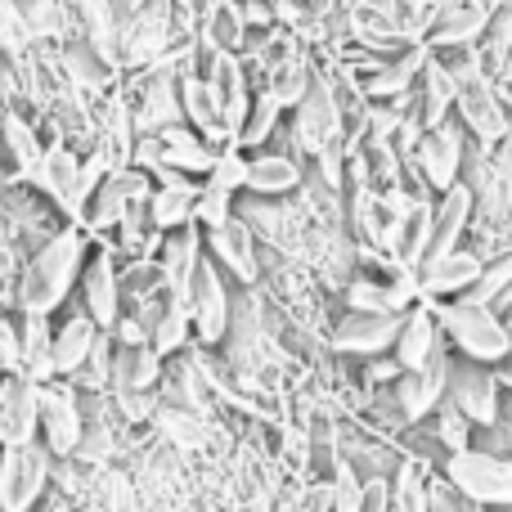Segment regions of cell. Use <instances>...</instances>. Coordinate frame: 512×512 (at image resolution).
<instances>
[{
	"label": "cell",
	"mask_w": 512,
	"mask_h": 512,
	"mask_svg": "<svg viewBox=\"0 0 512 512\" xmlns=\"http://www.w3.org/2000/svg\"><path fill=\"white\" fill-rule=\"evenodd\" d=\"M283 113H288V108H283L279 99L270 95V90H256V95H252V108H248V117H243V126H239V140H234V149H243V153L265 149V144H270L274 135H279Z\"/></svg>",
	"instance_id": "cell-27"
},
{
	"label": "cell",
	"mask_w": 512,
	"mask_h": 512,
	"mask_svg": "<svg viewBox=\"0 0 512 512\" xmlns=\"http://www.w3.org/2000/svg\"><path fill=\"white\" fill-rule=\"evenodd\" d=\"M0 373H23V324H14V319L0 310Z\"/></svg>",
	"instance_id": "cell-34"
},
{
	"label": "cell",
	"mask_w": 512,
	"mask_h": 512,
	"mask_svg": "<svg viewBox=\"0 0 512 512\" xmlns=\"http://www.w3.org/2000/svg\"><path fill=\"white\" fill-rule=\"evenodd\" d=\"M0 144H5V158L14 167V180H32L36 167L45 158V131H41V113H27V108H9L5 122H0Z\"/></svg>",
	"instance_id": "cell-17"
},
{
	"label": "cell",
	"mask_w": 512,
	"mask_h": 512,
	"mask_svg": "<svg viewBox=\"0 0 512 512\" xmlns=\"http://www.w3.org/2000/svg\"><path fill=\"white\" fill-rule=\"evenodd\" d=\"M81 306L95 319L104 333H113V324L122 319V283H117V256L108 248L86 256V270H81Z\"/></svg>",
	"instance_id": "cell-12"
},
{
	"label": "cell",
	"mask_w": 512,
	"mask_h": 512,
	"mask_svg": "<svg viewBox=\"0 0 512 512\" xmlns=\"http://www.w3.org/2000/svg\"><path fill=\"white\" fill-rule=\"evenodd\" d=\"M23 378H54V324L50 315H23Z\"/></svg>",
	"instance_id": "cell-28"
},
{
	"label": "cell",
	"mask_w": 512,
	"mask_h": 512,
	"mask_svg": "<svg viewBox=\"0 0 512 512\" xmlns=\"http://www.w3.org/2000/svg\"><path fill=\"white\" fill-rule=\"evenodd\" d=\"M306 185V162L288 149H256L248 153V180H243V194L256 198H292Z\"/></svg>",
	"instance_id": "cell-14"
},
{
	"label": "cell",
	"mask_w": 512,
	"mask_h": 512,
	"mask_svg": "<svg viewBox=\"0 0 512 512\" xmlns=\"http://www.w3.org/2000/svg\"><path fill=\"white\" fill-rule=\"evenodd\" d=\"M59 59H63V72H68V86L86 99H104L108 90L122 81V68L108 63L104 54H99L90 41H81V36H72V41L59 45Z\"/></svg>",
	"instance_id": "cell-16"
},
{
	"label": "cell",
	"mask_w": 512,
	"mask_h": 512,
	"mask_svg": "<svg viewBox=\"0 0 512 512\" xmlns=\"http://www.w3.org/2000/svg\"><path fill=\"white\" fill-rule=\"evenodd\" d=\"M450 373L454 369H450V360H445V351H436L423 369L400 373V378H396V400H400V409H405L409 423L427 418L436 405H441L445 387H450Z\"/></svg>",
	"instance_id": "cell-19"
},
{
	"label": "cell",
	"mask_w": 512,
	"mask_h": 512,
	"mask_svg": "<svg viewBox=\"0 0 512 512\" xmlns=\"http://www.w3.org/2000/svg\"><path fill=\"white\" fill-rule=\"evenodd\" d=\"M499 382H504V387H512V355H508V369L499 373Z\"/></svg>",
	"instance_id": "cell-39"
},
{
	"label": "cell",
	"mask_w": 512,
	"mask_h": 512,
	"mask_svg": "<svg viewBox=\"0 0 512 512\" xmlns=\"http://www.w3.org/2000/svg\"><path fill=\"white\" fill-rule=\"evenodd\" d=\"M490 27L486 0H432L427 5V50H472Z\"/></svg>",
	"instance_id": "cell-9"
},
{
	"label": "cell",
	"mask_w": 512,
	"mask_h": 512,
	"mask_svg": "<svg viewBox=\"0 0 512 512\" xmlns=\"http://www.w3.org/2000/svg\"><path fill=\"white\" fill-rule=\"evenodd\" d=\"M445 472H450L454 486H459L468 499H477V504H490V508H508L512 504V463L495 459V454L459 450Z\"/></svg>",
	"instance_id": "cell-8"
},
{
	"label": "cell",
	"mask_w": 512,
	"mask_h": 512,
	"mask_svg": "<svg viewBox=\"0 0 512 512\" xmlns=\"http://www.w3.org/2000/svg\"><path fill=\"white\" fill-rule=\"evenodd\" d=\"M86 256H90V234L81 225H63L54 239H45L32 256H23L14 288L23 315H54L68 301V292L81 283Z\"/></svg>",
	"instance_id": "cell-1"
},
{
	"label": "cell",
	"mask_w": 512,
	"mask_h": 512,
	"mask_svg": "<svg viewBox=\"0 0 512 512\" xmlns=\"http://www.w3.org/2000/svg\"><path fill=\"white\" fill-rule=\"evenodd\" d=\"M203 243H207V256H212L230 279H239L243 288H252V283L261 279V243H256V234L248 230L243 216H230L221 230H207Z\"/></svg>",
	"instance_id": "cell-10"
},
{
	"label": "cell",
	"mask_w": 512,
	"mask_h": 512,
	"mask_svg": "<svg viewBox=\"0 0 512 512\" xmlns=\"http://www.w3.org/2000/svg\"><path fill=\"white\" fill-rule=\"evenodd\" d=\"M99 333H104V328L86 315V306L63 310V319L54 324V373H59V378H77V373L86 369L90 351H95Z\"/></svg>",
	"instance_id": "cell-21"
},
{
	"label": "cell",
	"mask_w": 512,
	"mask_h": 512,
	"mask_svg": "<svg viewBox=\"0 0 512 512\" xmlns=\"http://www.w3.org/2000/svg\"><path fill=\"white\" fill-rule=\"evenodd\" d=\"M122 90L131 99V117L140 135H158L167 126L185 122V108H180V77L162 63L140 72H122Z\"/></svg>",
	"instance_id": "cell-4"
},
{
	"label": "cell",
	"mask_w": 512,
	"mask_h": 512,
	"mask_svg": "<svg viewBox=\"0 0 512 512\" xmlns=\"http://www.w3.org/2000/svg\"><path fill=\"white\" fill-rule=\"evenodd\" d=\"M436 324L450 333V342L468 355L472 364H499L512 355V333L499 324V315L490 306H477V301H450L441 306Z\"/></svg>",
	"instance_id": "cell-3"
},
{
	"label": "cell",
	"mask_w": 512,
	"mask_h": 512,
	"mask_svg": "<svg viewBox=\"0 0 512 512\" xmlns=\"http://www.w3.org/2000/svg\"><path fill=\"white\" fill-rule=\"evenodd\" d=\"M463 158H468V144H463L459 122L432 126V131H423L414 144V167H418V176L427 180V189H436V194L463 185Z\"/></svg>",
	"instance_id": "cell-7"
},
{
	"label": "cell",
	"mask_w": 512,
	"mask_h": 512,
	"mask_svg": "<svg viewBox=\"0 0 512 512\" xmlns=\"http://www.w3.org/2000/svg\"><path fill=\"white\" fill-rule=\"evenodd\" d=\"M400 373H405L400 369V360H378L369 369V382H391V378H400Z\"/></svg>",
	"instance_id": "cell-36"
},
{
	"label": "cell",
	"mask_w": 512,
	"mask_h": 512,
	"mask_svg": "<svg viewBox=\"0 0 512 512\" xmlns=\"http://www.w3.org/2000/svg\"><path fill=\"white\" fill-rule=\"evenodd\" d=\"M198 194H203V180L189 176H171V180H153L149 194V216L162 234L198 225Z\"/></svg>",
	"instance_id": "cell-22"
},
{
	"label": "cell",
	"mask_w": 512,
	"mask_h": 512,
	"mask_svg": "<svg viewBox=\"0 0 512 512\" xmlns=\"http://www.w3.org/2000/svg\"><path fill=\"white\" fill-rule=\"evenodd\" d=\"M5 180H14V167H9V158H5V144H0V185Z\"/></svg>",
	"instance_id": "cell-37"
},
{
	"label": "cell",
	"mask_w": 512,
	"mask_h": 512,
	"mask_svg": "<svg viewBox=\"0 0 512 512\" xmlns=\"http://www.w3.org/2000/svg\"><path fill=\"white\" fill-rule=\"evenodd\" d=\"M5 113H9V108H5V104H0V122H5Z\"/></svg>",
	"instance_id": "cell-41"
},
{
	"label": "cell",
	"mask_w": 512,
	"mask_h": 512,
	"mask_svg": "<svg viewBox=\"0 0 512 512\" xmlns=\"http://www.w3.org/2000/svg\"><path fill=\"white\" fill-rule=\"evenodd\" d=\"M405 315H369V310H346L333 328V346L346 355H382L396 351V337Z\"/></svg>",
	"instance_id": "cell-15"
},
{
	"label": "cell",
	"mask_w": 512,
	"mask_h": 512,
	"mask_svg": "<svg viewBox=\"0 0 512 512\" xmlns=\"http://www.w3.org/2000/svg\"><path fill=\"white\" fill-rule=\"evenodd\" d=\"M504 297H512V252H504L499 261H486V270H481L477 288H472L463 301H477V306H490V310H495Z\"/></svg>",
	"instance_id": "cell-31"
},
{
	"label": "cell",
	"mask_w": 512,
	"mask_h": 512,
	"mask_svg": "<svg viewBox=\"0 0 512 512\" xmlns=\"http://www.w3.org/2000/svg\"><path fill=\"white\" fill-rule=\"evenodd\" d=\"M450 396H454V409H459L468 423H481V427L499 423V378L486 373L481 364L450 373Z\"/></svg>",
	"instance_id": "cell-23"
},
{
	"label": "cell",
	"mask_w": 512,
	"mask_h": 512,
	"mask_svg": "<svg viewBox=\"0 0 512 512\" xmlns=\"http://www.w3.org/2000/svg\"><path fill=\"white\" fill-rule=\"evenodd\" d=\"M333 144H346V113H342V99H337L333 68H315L306 99L288 117V153H297L310 167Z\"/></svg>",
	"instance_id": "cell-2"
},
{
	"label": "cell",
	"mask_w": 512,
	"mask_h": 512,
	"mask_svg": "<svg viewBox=\"0 0 512 512\" xmlns=\"http://www.w3.org/2000/svg\"><path fill=\"white\" fill-rule=\"evenodd\" d=\"M36 45L32 27H27V14L18 0H0V54H9V59H23L27 50Z\"/></svg>",
	"instance_id": "cell-30"
},
{
	"label": "cell",
	"mask_w": 512,
	"mask_h": 512,
	"mask_svg": "<svg viewBox=\"0 0 512 512\" xmlns=\"http://www.w3.org/2000/svg\"><path fill=\"white\" fill-rule=\"evenodd\" d=\"M468 221H472V185L445 189V194L436 198V207H432V252H427V261H436V256H450L454 248H459Z\"/></svg>",
	"instance_id": "cell-24"
},
{
	"label": "cell",
	"mask_w": 512,
	"mask_h": 512,
	"mask_svg": "<svg viewBox=\"0 0 512 512\" xmlns=\"http://www.w3.org/2000/svg\"><path fill=\"white\" fill-rule=\"evenodd\" d=\"M117 9H122V14H131V9H140V5H149V0H113Z\"/></svg>",
	"instance_id": "cell-38"
},
{
	"label": "cell",
	"mask_w": 512,
	"mask_h": 512,
	"mask_svg": "<svg viewBox=\"0 0 512 512\" xmlns=\"http://www.w3.org/2000/svg\"><path fill=\"white\" fill-rule=\"evenodd\" d=\"M189 310L180 306L176 297L167 301V306H162V315L153 319V333H149V346L158 355H176V351H185V342H189Z\"/></svg>",
	"instance_id": "cell-29"
},
{
	"label": "cell",
	"mask_w": 512,
	"mask_h": 512,
	"mask_svg": "<svg viewBox=\"0 0 512 512\" xmlns=\"http://www.w3.org/2000/svg\"><path fill=\"white\" fill-rule=\"evenodd\" d=\"M441 351V324H436L432 306H414L400 324V337H396V360L405 373L423 369L432 355Z\"/></svg>",
	"instance_id": "cell-25"
},
{
	"label": "cell",
	"mask_w": 512,
	"mask_h": 512,
	"mask_svg": "<svg viewBox=\"0 0 512 512\" xmlns=\"http://www.w3.org/2000/svg\"><path fill=\"white\" fill-rule=\"evenodd\" d=\"M162 378V355L153 346H117L113 351V387L122 396H149Z\"/></svg>",
	"instance_id": "cell-26"
},
{
	"label": "cell",
	"mask_w": 512,
	"mask_h": 512,
	"mask_svg": "<svg viewBox=\"0 0 512 512\" xmlns=\"http://www.w3.org/2000/svg\"><path fill=\"white\" fill-rule=\"evenodd\" d=\"M207 256V243H203V230L198 225H185V230H171L162 234L158 243V270H162V283L167 292L189 310V288H194V274Z\"/></svg>",
	"instance_id": "cell-11"
},
{
	"label": "cell",
	"mask_w": 512,
	"mask_h": 512,
	"mask_svg": "<svg viewBox=\"0 0 512 512\" xmlns=\"http://www.w3.org/2000/svg\"><path fill=\"white\" fill-rule=\"evenodd\" d=\"M198 5H212V0H198Z\"/></svg>",
	"instance_id": "cell-42"
},
{
	"label": "cell",
	"mask_w": 512,
	"mask_h": 512,
	"mask_svg": "<svg viewBox=\"0 0 512 512\" xmlns=\"http://www.w3.org/2000/svg\"><path fill=\"white\" fill-rule=\"evenodd\" d=\"M468 427H472L468 418H463L459 409L450 405V409H445V414H441V423H436V436H441V441L450 445L454 454H459V450H468Z\"/></svg>",
	"instance_id": "cell-35"
},
{
	"label": "cell",
	"mask_w": 512,
	"mask_h": 512,
	"mask_svg": "<svg viewBox=\"0 0 512 512\" xmlns=\"http://www.w3.org/2000/svg\"><path fill=\"white\" fill-rule=\"evenodd\" d=\"M0 454H5V432H0Z\"/></svg>",
	"instance_id": "cell-40"
},
{
	"label": "cell",
	"mask_w": 512,
	"mask_h": 512,
	"mask_svg": "<svg viewBox=\"0 0 512 512\" xmlns=\"http://www.w3.org/2000/svg\"><path fill=\"white\" fill-rule=\"evenodd\" d=\"M189 324H194L198 342H207V346L230 337L234 297H230V279H225V270L212 256H203V265L194 274V288H189Z\"/></svg>",
	"instance_id": "cell-5"
},
{
	"label": "cell",
	"mask_w": 512,
	"mask_h": 512,
	"mask_svg": "<svg viewBox=\"0 0 512 512\" xmlns=\"http://www.w3.org/2000/svg\"><path fill=\"white\" fill-rule=\"evenodd\" d=\"M41 432H45V450L68 459L77 454L81 432H86V418H81L77 391L72 387H54V382H41Z\"/></svg>",
	"instance_id": "cell-13"
},
{
	"label": "cell",
	"mask_w": 512,
	"mask_h": 512,
	"mask_svg": "<svg viewBox=\"0 0 512 512\" xmlns=\"http://www.w3.org/2000/svg\"><path fill=\"white\" fill-rule=\"evenodd\" d=\"M50 481V450L45 445H5L0 454V512H27Z\"/></svg>",
	"instance_id": "cell-6"
},
{
	"label": "cell",
	"mask_w": 512,
	"mask_h": 512,
	"mask_svg": "<svg viewBox=\"0 0 512 512\" xmlns=\"http://www.w3.org/2000/svg\"><path fill=\"white\" fill-rule=\"evenodd\" d=\"M36 427H41V382L14 373L5 382V391H0V432H5V445H32Z\"/></svg>",
	"instance_id": "cell-18"
},
{
	"label": "cell",
	"mask_w": 512,
	"mask_h": 512,
	"mask_svg": "<svg viewBox=\"0 0 512 512\" xmlns=\"http://www.w3.org/2000/svg\"><path fill=\"white\" fill-rule=\"evenodd\" d=\"M481 270H486L481 252L454 248L450 256H436V261H427L423 270H418V288H423L427 297H468V292L477 288Z\"/></svg>",
	"instance_id": "cell-20"
},
{
	"label": "cell",
	"mask_w": 512,
	"mask_h": 512,
	"mask_svg": "<svg viewBox=\"0 0 512 512\" xmlns=\"http://www.w3.org/2000/svg\"><path fill=\"white\" fill-rule=\"evenodd\" d=\"M387 490H391V508H396V512H427V508H432L418 468H400L396 472V486H387Z\"/></svg>",
	"instance_id": "cell-33"
},
{
	"label": "cell",
	"mask_w": 512,
	"mask_h": 512,
	"mask_svg": "<svg viewBox=\"0 0 512 512\" xmlns=\"http://www.w3.org/2000/svg\"><path fill=\"white\" fill-rule=\"evenodd\" d=\"M158 423H162V432H167L176 445H185V450H194V445H203V441H207V423H203V418H198V409L162 405Z\"/></svg>",
	"instance_id": "cell-32"
}]
</instances>
